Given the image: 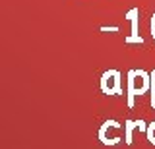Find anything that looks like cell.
<instances>
[{
    "mask_svg": "<svg viewBox=\"0 0 155 149\" xmlns=\"http://www.w3.org/2000/svg\"><path fill=\"white\" fill-rule=\"evenodd\" d=\"M151 91V74L145 70H130L128 81H126V99H128V109H134L136 97Z\"/></svg>",
    "mask_w": 155,
    "mask_h": 149,
    "instance_id": "6da1fadb",
    "label": "cell"
},
{
    "mask_svg": "<svg viewBox=\"0 0 155 149\" xmlns=\"http://www.w3.org/2000/svg\"><path fill=\"white\" fill-rule=\"evenodd\" d=\"M99 87L105 95H124L122 91V76L118 70H107L101 74Z\"/></svg>",
    "mask_w": 155,
    "mask_h": 149,
    "instance_id": "7a4b0ae2",
    "label": "cell"
},
{
    "mask_svg": "<svg viewBox=\"0 0 155 149\" xmlns=\"http://www.w3.org/2000/svg\"><path fill=\"white\" fill-rule=\"evenodd\" d=\"M120 122L114 118H109L105 120L103 124H101L99 128V134H97V138H99V141L103 143V145H116V143H120Z\"/></svg>",
    "mask_w": 155,
    "mask_h": 149,
    "instance_id": "3957f363",
    "label": "cell"
},
{
    "mask_svg": "<svg viewBox=\"0 0 155 149\" xmlns=\"http://www.w3.org/2000/svg\"><path fill=\"white\" fill-rule=\"evenodd\" d=\"M124 18L130 21V35L124 39L126 45H143V37L140 35V8H130L128 12L124 14Z\"/></svg>",
    "mask_w": 155,
    "mask_h": 149,
    "instance_id": "277c9868",
    "label": "cell"
},
{
    "mask_svg": "<svg viewBox=\"0 0 155 149\" xmlns=\"http://www.w3.org/2000/svg\"><path fill=\"white\" fill-rule=\"evenodd\" d=\"M136 128H138L136 120L128 118V120L124 122V143H126V145H132V134H134Z\"/></svg>",
    "mask_w": 155,
    "mask_h": 149,
    "instance_id": "5b68a950",
    "label": "cell"
},
{
    "mask_svg": "<svg viewBox=\"0 0 155 149\" xmlns=\"http://www.w3.org/2000/svg\"><path fill=\"white\" fill-rule=\"evenodd\" d=\"M145 136H147V141L151 143V145H155V120L147 124V132H145Z\"/></svg>",
    "mask_w": 155,
    "mask_h": 149,
    "instance_id": "8992f818",
    "label": "cell"
},
{
    "mask_svg": "<svg viewBox=\"0 0 155 149\" xmlns=\"http://www.w3.org/2000/svg\"><path fill=\"white\" fill-rule=\"evenodd\" d=\"M151 74V91H149V95H151V107L155 109V70L149 72Z\"/></svg>",
    "mask_w": 155,
    "mask_h": 149,
    "instance_id": "52a82bcc",
    "label": "cell"
},
{
    "mask_svg": "<svg viewBox=\"0 0 155 149\" xmlns=\"http://www.w3.org/2000/svg\"><path fill=\"white\" fill-rule=\"evenodd\" d=\"M149 33H151V39L155 41V12L151 16V21H149Z\"/></svg>",
    "mask_w": 155,
    "mask_h": 149,
    "instance_id": "ba28073f",
    "label": "cell"
},
{
    "mask_svg": "<svg viewBox=\"0 0 155 149\" xmlns=\"http://www.w3.org/2000/svg\"><path fill=\"white\" fill-rule=\"evenodd\" d=\"M101 31H120V27L118 25H110V27H107V25H103V27H101Z\"/></svg>",
    "mask_w": 155,
    "mask_h": 149,
    "instance_id": "9c48e42d",
    "label": "cell"
}]
</instances>
